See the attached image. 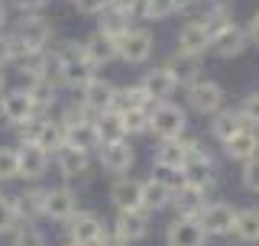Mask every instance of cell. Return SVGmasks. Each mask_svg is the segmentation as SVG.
Wrapping results in <instances>:
<instances>
[{"instance_id": "1f68e13d", "label": "cell", "mask_w": 259, "mask_h": 246, "mask_svg": "<svg viewBox=\"0 0 259 246\" xmlns=\"http://www.w3.org/2000/svg\"><path fill=\"white\" fill-rule=\"evenodd\" d=\"M168 68L178 75V81H182V88H188L191 81H198V78H204V65H201V59H188V55H178L172 52L168 55Z\"/></svg>"}, {"instance_id": "60d3db41", "label": "cell", "mask_w": 259, "mask_h": 246, "mask_svg": "<svg viewBox=\"0 0 259 246\" xmlns=\"http://www.w3.org/2000/svg\"><path fill=\"white\" fill-rule=\"evenodd\" d=\"M126 120V136H149V110H130L123 113Z\"/></svg>"}, {"instance_id": "4316f807", "label": "cell", "mask_w": 259, "mask_h": 246, "mask_svg": "<svg viewBox=\"0 0 259 246\" xmlns=\"http://www.w3.org/2000/svg\"><path fill=\"white\" fill-rule=\"evenodd\" d=\"M152 107H156V101L149 97V91H146L140 81H133V85H117V91H113V107L110 110L130 113V110H152Z\"/></svg>"}, {"instance_id": "ba28073f", "label": "cell", "mask_w": 259, "mask_h": 246, "mask_svg": "<svg viewBox=\"0 0 259 246\" xmlns=\"http://www.w3.org/2000/svg\"><path fill=\"white\" fill-rule=\"evenodd\" d=\"M237 204L224 201V198H210L207 208L201 211V227H204L207 240H224V236H233V224H237Z\"/></svg>"}, {"instance_id": "ab89813d", "label": "cell", "mask_w": 259, "mask_h": 246, "mask_svg": "<svg viewBox=\"0 0 259 246\" xmlns=\"http://www.w3.org/2000/svg\"><path fill=\"white\" fill-rule=\"evenodd\" d=\"M20 55H23L20 43L10 36V29H4V32H0V68H13Z\"/></svg>"}, {"instance_id": "f35d334b", "label": "cell", "mask_w": 259, "mask_h": 246, "mask_svg": "<svg viewBox=\"0 0 259 246\" xmlns=\"http://www.w3.org/2000/svg\"><path fill=\"white\" fill-rule=\"evenodd\" d=\"M237 110H240V117L246 120V127L259 130V88H256V91H246V94L240 97Z\"/></svg>"}, {"instance_id": "f546056e", "label": "cell", "mask_w": 259, "mask_h": 246, "mask_svg": "<svg viewBox=\"0 0 259 246\" xmlns=\"http://www.w3.org/2000/svg\"><path fill=\"white\" fill-rule=\"evenodd\" d=\"M32 97V104H36L39 113H49L52 107H59V91L62 85L55 78H39V81H29V85H23Z\"/></svg>"}, {"instance_id": "8992f818", "label": "cell", "mask_w": 259, "mask_h": 246, "mask_svg": "<svg viewBox=\"0 0 259 246\" xmlns=\"http://www.w3.org/2000/svg\"><path fill=\"white\" fill-rule=\"evenodd\" d=\"M117 52H120V62L123 65H146L156 52V32L149 26H130L117 43Z\"/></svg>"}, {"instance_id": "8d00e7d4", "label": "cell", "mask_w": 259, "mask_h": 246, "mask_svg": "<svg viewBox=\"0 0 259 246\" xmlns=\"http://www.w3.org/2000/svg\"><path fill=\"white\" fill-rule=\"evenodd\" d=\"M237 182H240V188H243L246 194H253V198H259V155L240 166V175H237Z\"/></svg>"}, {"instance_id": "d590c367", "label": "cell", "mask_w": 259, "mask_h": 246, "mask_svg": "<svg viewBox=\"0 0 259 246\" xmlns=\"http://www.w3.org/2000/svg\"><path fill=\"white\" fill-rule=\"evenodd\" d=\"M10 246H49V240L36 224H20L10 233Z\"/></svg>"}, {"instance_id": "836d02e7", "label": "cell", "mask_w": 259, "mask_h": 246, "mask_svg": "<svg viewBox=\"0 0 259 246\" xmlns=\"http://www.w3.org/2000/svg\"><path fill=\"white\" fill-rule=\"evenodd\" d=\"M20 178V149L10 143H0V185Z\"/></svg>"}, {"instance_id": "b9f144b4", "label": "cell", "mask_w": 259, "mask_h": 246, "mask_svg": "<svg viewBox=\"0 0 259 246\" xmlns=\"http://www.w3.org/2000/svg\"><path fill=\"white\" fill-rule=\"evenodd\" d=\"M107 10L133 23L136 16H140V0H107Z\"/></svg>"}, {"instance_id": "d4e9b609", "label": "cell", "mask_w": 259, "mask_h": 246, "mask_svg": "<svg viewBox=\"0 0 259 246\" xmlns=\"http://www.w3.org/2000/svg\"><path fill=\"white\" fill-rule=\"evenodd\" d=\"M240 130H246V120L240 117V110H237V104H227L224 110H217L214 117H210V123H207V133H210V139H214L217 146H224L230 136H237Z\"/></svg>"}, {"instance_id": "7c38bea8", "label": "cell", "mask_w": 259, "mask_h": 246, "mask_svg": "<svg viewBox=\"0 0 259 246\" xmlns=\"http://www.w3.org/2000/svg\"><path fill=\"white\" fill-rule=\"evenodd\" d=\"M249 49H253L249 46V36L240 23H230V26L217 29L214 39H210V55L221 59V62H233V59H240V55H246Z\"/></svg>"}, {"instance_id": "4fadbf2b", "label": "cell", "mask_w": 259, "mask_h": 246, "mask_svg": "<svg viewBox=\"0 0 259 246\" xmlns=\"http://www.w3.org/2000/svg\"><path fill=\"white\" fill-rule=\"evenodd\" d=\"M52 166H55V172H59L65 182H78V178H88V172H91V166H94V152L65 143L62 149L52 155Z\"/></svg>"}, {"instance_id": "5b68a950", "label": "cell", "mask_w": 259, "mask_h": 246, "mask_svg": "<svg viewBox=\"0 0 259 246\" xmlns=\"http://www.w3.org/2000/svg\"><path fill=\"white\" fill-rule=\"evenodd\" d=\"M20 143H36L39 149H46L49 155H55L68 139H65V123L52 113H39L36 120H29L20 130Z\"/></svg>"}, {"instance_id": "30bf717a", "label": "cell", "mask_w": 259, "mask_h": 246, "mask_svg": "<svg viewBox=\"0 0 259 246\" xmlns=\"http://www.w3.org/2000/svg\"><path fill=\"white\" fill-rule=\"evenodd\" d=\"M210 29L204 20H185L175 32V52L188 55V59H204L210 52Z\"/></svg>"}, {"instance_id": "6da1fadb", "label": "cell", "mask_w": 259, "mask_h": 246, "mask_svg": "<svg viewBox=\"0 0 259 246\" xmlns=\"http://www.w3.org/2000/svg\"><path fill=\"white\" fill-rule=\"evenodd\" d=\"M185 143H188V162L182 169V182L204 188V191H214L221 185V166H217L214 152L204 146L201 136H185Z\"/></svg>"}, {"instance_id": "7dc6e473", "label": "cell", "mask_w": 259, "mask_h": 246, "mask_svg": "<svg viewBox=\"0 0 259 246\" xmlns=\"http://www.w3.org/2000/svg\"><path fill=\"white\" fill-rule=\"evenodd\" d=\"M10 91V85H7V68H0V97Z\"/></svg>"}, {"instance_id": "e575fe53", "label": "cell", "mask_w": 259, "mask_h": 246, "mask_svg": "<svg viewBox=\"0 0 259 246\" xmlns=\"http://www.w3.org/2000/svg\"><path fill=\"white\" fill-rule=\"evenodd\" d=\"M20 224H23V220H20V211H16L13 194L0 191V236H10Z\"/></svg>"}, {"instance_id": "c3c4849f", "label": "cell", "mask_w": 259, "mask_h": 246, "mask_svg": "<svg viewBox=\"0 0 259 246\" xmlns=\"http://www.w3.org/2000/svg\"><path fill=\"white\" fill-rule=\"evenodd\" d=\"M62 246H78V243H71V240H65V243H62Z\"/></svg>"}, {"instance_id": "8fae6325", "label": "cell", "mask_w": 259, "mask_h": 246, "mask_svg": "<svg viewBox=\"0 0 259 246\" xmlns=\"http://www.w3.org/2000/svg\"><path fill=\"white\" fill-rule=\"evenodd\" d=\"M143 182V211L149 214H159V211H168L172 208V198H175V188L182 185V175L168 178V175H149V178H140Z\"/></svg>"}, {"instance_id": "4dcf8cb0", "label": "cell", "mask_w": 259, "mask_h": 246, "mask_svg": "<svg viewBox=\"0 0 259 246\" xmlns=\"http://www.w3.org/2000/svg\"><path fill=\"white\" fill-rule=\"evenodd\" d=\"M94 127H97V136L101 143H117V139H130L126 136V120L120 110H104L94 117Z\"/></svg>"}, {"instance_id": "9a60e30c", "label": "cell", "mask_w": 259, "mask_h": 246, "mask_svg": "<svg viewBox=\"0 0 259 246\" xmlns=\"http://www.w3.org/2000/svg\"><path fill=\"white\" fill-rule=\"evenodd\" d=\"M185 162H188V143L182 139H156L152 146V166L162 175H182Z\"/></svg>"}, {"instance_id": "d6a6232c", "label": "cell", "mask_w": 259, "mask_h": 246, "mask_svg": "<svg viewBox=\"0 0 259 246\" xmlns=\"http://www.w3.org/2000/svg\"><path fill=\"white\" fill-rule=\"evenodd\" d=\"M178 13V0H140V20L162 23Z\"/></svg>"}, {"instance_id": "cb8c5ba5", "label": "cell", "mask_w": 259, "mask_h": 246, "mask_svg": "<svg viewBox=\"0 0 259 246\" xmlns=\"http://www.w3.org/2000/svg\"><path fill=\"white\" fill-rule=\"evenodd\" d=\"M207 201H210V191H204V188H194V185H188V182H182V185L175 188L172 211H175V217H194V220H198L201 211L207 208Z\"/></svg>"}, {"instance_id": "5bb4252c", "label": "cell", "mask_w": 259, "mask_h": 246, "mask_svg": "<svg viewBox=\"0 0 259 246\" xmlns=\"http://www.w3.org/2000/svg\"><path fill=\"white\" fill-rule=\"evenodd\" d=\"M81 211V198L71 185H55L46 191V220L52 224H68Z\"/></svg>"}, {"instance_id": "7a4b0ae2", "label": "cell", "mask_w": 259, "mask_h": 246, "mask_svg": "<svg viewBox=\"0 0 259 246\" xmlns=\"http://www.w3.org/2000/svg\"><path fill=\"white\" fill-rule=\"evenodd\" d=\"M10 36L20 43L23 55L26 52H49V49H52V39H55V26H52L49 16L29 13V16H20V20L10 23Z\"/></svg>"}, {"instance_id": "52a82bcc", "label": "cell", "mask_w": 259, "mask_h": 246, "mask_svg": "<svg viewBox=\"0 0 259 246\" xmlns=\"http://www.w3.org/2000/svg\"><path fill=\"white\" fill-rule=\"evenodd\" d=\"M36 117H39V110H36V104H32L26 88H10V91L0 97V127L23 130Z\"/></svg>"}, {"instance_id": "277c9868", "label": "cell", "mask_w": 259, "mask_h": 246, "mask_svg": "<svg viewBox=\"0 0 259 246\" xmlns=\"http://www.w3.org/2000/svg\"><path fill=\"white\" fill-rule=\"evenodd\" d=\"M188 107L175 101H159L156 107L149 110V136L156 139H182L188 136Z\"/></svg>"}, {"instance_id": "f6af8a7d", "label": "cell", "mask_w": 259, "mask_h": 246, "mask_svg": "<svg viewBox=\"0 0 259 246\" xmlns=\"http://www.w3.org/2000/svg\"><path fill=\"white\" fill-rule=\"evenodd\" d=\"M243 29H246V36H249V46L259 49V10H253V16L243 23Z\"/></svg>"}, {"instance_id": "ffe728a7", "label": "cell", "mask_w": 259, "mask_h": 246, "mask_svg": "<svg viewBox=\"0 0 259 246\" xmlns=\"http://www.w3.org/2000/svg\"><path fill=\"white\" fill-rule=\"evenodd\" d=\"M165 246H207V233L194 217H172L165 224Z\"/></svg>"}, {"instance_id": "ac0fdd59", "label": "cell", "mask_w": 259, "mask_h": 246, "mask_svg": "<svg viewBox=\"0 0 259 246\" xmlns=\"http://www.w3.org/2000/svg\"><path fill=\"white\" fill-rule=\"evenodd\" d=\"M113 233L120 236L126 246L130 243H140V240H146L149 236V230H152V214L149 211H117V217H113Z\"/></svg>"}, {"instance_id": "bcb514c9", "label": "cell", "mask_w": 259, "mask_h": 246, "mask_svg": "<svg viewBox=\"0 0 259 246\" xmlns=\"http://www.w3.org/2000/svg\"><path fill=\"white\" fill-rule=\"evenodd\" d=\"M10 23H13V16H10V4H7V0H0V32L10 29Z\"/></svg>"}, {"instance_id": "ee69618b", "label": "cell", "mask_w": 259, "mask_h": 246, "mask_svg": "<svg viewBox=\"0 0 259 246\" xmlns=\"http://www.w3.org/2000/svg\"><path fill=\"white\" fill-rule=\"evenodd\" d=\"M71 4H75V10L81 16H101L107 10V0H71Z\"/></svg>"}, {"instance_id": "f1b7e54d", "label": "cell", "mask_w": 259, "mask_h": 246, "mask_svg": "<svg viewBox=\"0 0 259 246\" xmlns=\"http://www.w3.org/2000/svg\"><path fill=\"white\" fill-rule=\"evenodd\" d=\"M233 240L243 246L259 243V204H246L237 211V224H233Z\"/></svg>"}, {"instance_id": "681fc988", "label": "cell", "mask_w": 259, "mask_h": 246, "mask_svg": "<svg viewBox=\"0 0 259 246\" xmlns=\"http://www.w3.org/2000/svg\"><path fill=\"white\" fill-rule=\"evenodd\" d=\"M217 4H233V0H217Z\"/></svg>"}, {"instance_id": "e0dca14e", "label": "cell", "mask_w": 259, "mask_h": 246, "mask_svg": "<svg viewBox=\"0 0 259 246\" xmlns=\"http://www.w3.org/2000/svg\"><path fill=\"white\" fill-rule=\"evenodd\" d=\"M140 85L149 91L152 101H172V97L178 94V88H182V81H178V75L172 68H168L165 62L162 65H152V68H146L143 71V78H140Z\"/></svg>"}, {"instance_id": "2e32d148", "label": "cell", "mask_w": 259, "mask_h": 246, "mask_svg": "<svg viewBox=\"0 0 259 246\" xmlns=\"http://www.w3.org/2000/svg\"><path fill=\"white\" fill-rule=\"evenodd\" d=\"M104 230H107V224H104V217L97 214V211H84L81 208L75 217L65 224V233H68L71 243L78 246H94L97 240L104 236Z\"/></svg>"}, {"instance_id": "83f0119b", "label": "cell", "mask_w": 259, "mask_h": 246, "mask_svg": "<svg viewBox=\"0 0 259 246\" xmlns=\"http://www.w3.org/2000/svg\"><path fill=\"white\" fill-rule=\"evenodd\" d=\"M84 55H88V62H91L94 68H107V65L120 62V52H117V39L104 36L101 29H94L91 36L84 39Z\"/></svg>"}, {"instance_id": "74e56055", "label": "cell", "mask_w": 259, "mask_h": 246, "mask_svg": "<svg viewBox=\"0 0 259 246\" xmlns=\"http://www.w3.org/2000/svg\"><path fill=\"white\" fill-rule=\"evenodd\" d=\"M130 26H133L130 20H123V16H117V13H110V10H104V13H101V20H97V29H101L104 36L117 39V43H120V36H123Z\"/></svg>"}, {"instance_id": "3957f363", "label": "cell", "mask_w": 259, "mask_h": 246, "mask_svg": "<svg viewBox=\"0 0 259 246\" xmlns=\"http://www.w3.org/2000/svg\"><path fill=\"white\" fill-rule=\"evenodd\" d=\"M185 107H188V113H198V117L210 120L217 110L227 107V88L217 78H207V75L191 81L185 88Z\"/></svg>"}, {"instance_id": "44dd1931", "label": "cell", "mask_w": 259, "mask_h": 246, "mask_svg": "<svg viewBox=\"0 0 259 246\" xmlns=\"http://www.w3.org/2000/svg\"><path fill=\"white\" fill-rule=\"evenodd\" d=\"M107 201L117 211H140L143 208V182L133 175H120L113 178L107 188Z\"/></svg>"}, {"instance_id": "9c48e42d", "label": "cell", "mask_w": 259, "mask_h": 246, "mask_svg": "<svg viewBox=\"0 0 259 246\" xmlns=\"http://www.w3.org/2000/svg\"><path fill=\"white\" fill-rule=\"evenodd\" d=\"M97 155V166L101 172L120 178V175H130L136 166V146L133 139H117V143H101V149L94 152Z\"/></svg>"}, {"instance_id": "603a6c76", "label": "cell", "mask_w": 259, "mask_h": 246, "mask_svg": "<svg viewBox=\"0 0 259 246\" xmlns=\"http://www.w3.org/2000/svg\"><path fill=\"white\" fill-rule=\"evenodd\" d=\"M221 152H224L227 162H233V166H243V162L256 159V155H259V130H253V127L240 130L237 136H230L221 146Z\"/></svg>"}, {"instance_id": "d6986e66", "label": "cell", "mask_w": 259, "mask_h": 246, "mask_svg": "<svg viewBox=\"0 0 259 246\" xmlns=\"http://www.w3.org/2000/svg\"><path fill=\"white\" fill-rule=\"evenodd\" d=\"M20 178L26 185H39L49 175V166H52V155L46 149H39L36 143H20Z\"/></svg>"}, {"instance_id": "7402d4cb", "label": "cell", "mask_w": 259, "mask_h": 246, "mask_svg": "<svg viewBox=\"0 0 259 246\" xmlns=\"http://www.w3.org/2000/svg\"><path fill=\"white\" fill-rule=\"evenodd\" d=\"M113 91H117V85H113L110 78L94 75V78L78 91V101L84 104V107L91 110V113H104V110H110V107H113Z\"/></svg>"}, {"instance_id": "484cf974", "label": "cell", "mask_w": 259, "mask_h": 246, "mask_svg": "<svg viewBox=\"0 0 259 246\" xmlns=\"http://www.w3.org/2000/svg\"><path fill=\"white\" fill-rule=\"evenodd\" d=\"M46 185H26L20 194H13L23 224H36L39 217H46Z\"/></svg>"}, {"instance_id": "7bdbcfd3", "label": "cell", "mask_w": 259, "mask_h": 246, "mask_svg": "<svg viewBox=\"0 0 259 246\" xmlns=\"http://www.w3.org/2000/svg\"><path fill=\"white\" fill-rule=\"evenodd\" d=\"M10 4V10H16L20 16H29V13H42L52 0H7Z\"/></svg>"}]
</instances>
